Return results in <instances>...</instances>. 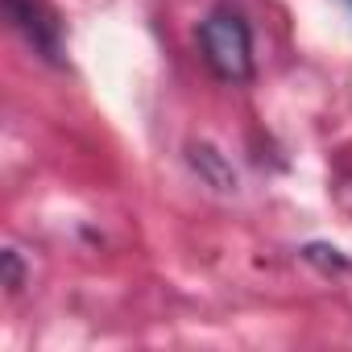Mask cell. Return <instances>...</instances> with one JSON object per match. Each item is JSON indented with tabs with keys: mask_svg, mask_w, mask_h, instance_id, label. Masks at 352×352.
I'll return each instance as SVG.
<instances>
[{
	"mask_svg": "<svg viewBox=\"0 0 352 352\" xmlns=\"http://www.w3.org/2000/svg\"><path fill=\"white\" fill-rule=\"evenodd\" d=\"M199 42H204V58L212 63V71L224 83H249L253 79V34L245 25L241 13H212L199 25Z\"/></svg>",
	"mask_w": 352,
	"mask_h": 352,
	"instance_id": "6da1fadb",
	"label": "cell"
},
{
	"mask_svg": "<svg viewBox=\"0 0 352 352\" xmlns=\"http://www.w3.org/2000/svg\"><path fill=\"white\" fill-rule=\"evenodd\" d=\"M5 13L46 63H63V21L46 0H5Z\"/></svg>",
	"mask_w": 352,
	"mask_h": 352,
	"instance_id": "7a4b0ae2",
	"label": "cell"
},
{
	"mask_svg": "<svg viewBox=\"0 0 352 352\" xmlns=\"http://www.w3.org/2000/svg\"><path fill=\"white\" fill-rule=\"evenodd\" d=\"M191 166L204 174V179L216 187V191H236V174H232V166L224 162V153L220 149H212V145H191Z\"/></svg>",
	"mask_w": 352,
	"mask_h": 352,
	"instance_id": "3957f363",
	"label": "cell"
},
{
	"mask_svg": "<svg viewBox=\"0 0 352 352\" xmlns=\"http://www.w3.org/2000/svg\"><path fill=\"white\" fill-rule=\"evenodd\" d=\"M302 257L315 261V265H323V270H348V257L340 249H331V245H307Z\"/></svg>",
	"mask_w": 352,
	"mask_h": 352,
	"instance_id": "277c9868",
	"label": "cell"
},
{
	"mask_svg": "<svg viewBox=\"0 0 352 352\" xmlns=\"http://www.w3.org/2000/svg\"><path fill=\"white\" fill-rule=\"evenodd\" d=\"M5 286H9V290H17V286H21V261H17V253H13V249L5 253Z\"/></svg>",
	"mask_w": 352,
	"mask_h": 352,
	"instance_id": "5b68a950",
	"label": "cell"
},
{
	"mask_svg": "<svg viewBox=\"0 0 352 352\" xmlns=\"http://www.w3.org/2000/svg\"><path fill=\"white\" fill-rule=\"evenodd\" d=\"M348 5H352V0H348Z\"/></svg>",
	"mask_w": 352,
	"mask_h": 352,
	"instance_id": "8992f818",
	"label": "cell"
}]
</instances>
